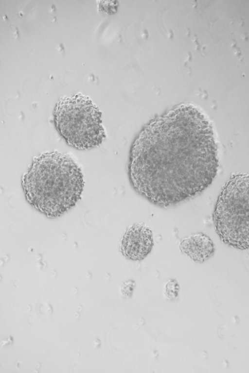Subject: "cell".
Segmentation results:
<instances>
[{"mask_svg": "<svg viewBox=\"0 0 249 373\" xmlns=\"http://www.w3.org/2000/svg\"><path fill=\"white\" fill-rule=\"evenodd\" d=\"M21 183L28 203L49 218L58 217L74 206L84 185L78 165L69 156L56 152L35 157Z\"/></svg>", "mask_w": 249, "mask_h": 373, "instance_id": "cell-2", "label": "cell"}, {"mask_svg": "<svg viewBox=\"0 0 249 373\" xmlns=\"http://www.w3.org/2000/svg\"><path fill=\"white\" fill-rule=\"evenodd\" d=\"M219 166L212 125L192 104H182L150 122L130 150V182L140 195L160 207L200 193L213 182Z\"/></svg>", "mask_w": 249, "mask_h": 373, "instance_id": "cell-1", "label": "cell"}, {"mask_svg": "<svg viewBox=\"0 0 249 373\" xmlns=\"http://www.w3.org/2000/svg\"><path fill=\"white\" fill-rule=\"evenodd\" d=\"M213 220L224 243L249 249V173L232 175L226 183L215 204Z\"/></svg>", "mask_w": 249, "mask_h": 373, "instance_id": "cell-3", "label": "cell"}, {"mask_svg": "<svg viewBox=\"0 0 249 373\" xmlns=\"http://www.w3.org/2000/svg\"><path fill=\"white\" fill-rule=\"evenodd\" d=\"M153 246L151 230L139 223L130 226L126 231L120 244V250L128 259L142 260L151 252Z\"/></svg>", "mask_w": 249, "mask_h": 373, "instance_id": "cell-5", "label": "cell"}, {"mask_svg": "<svg viewBox=\"0 0 249 373\" xmlns=\"http://www.w3.org/2000/svg\"><path fill=\"white\" fill-rule=\"evenodd\" d=\"M53 116L60 135L78 149L98 146L106 137L101 113L89 98L81 94L62 99Z\"/></svg>", "mask_w": 249, "mask_h": 373, "instance_id": "cell-4", "label": "cell"}, {"mask_svg": "<svg viewBox=\"0 0 249 373\" xmlns=\"http://www.w3.org/2000/svg\"><path fill=\"white\" fill-rule=\"evenodd\" d=\"M180 251L193 261L202 263L214 253V244L211 238L202 232L191 235L182 239L179 244Z\"/></svg>", "mask_w": 249, "mask_h": 373, "instance_id": "cell-6", "label": "cell"}]
</instances>
